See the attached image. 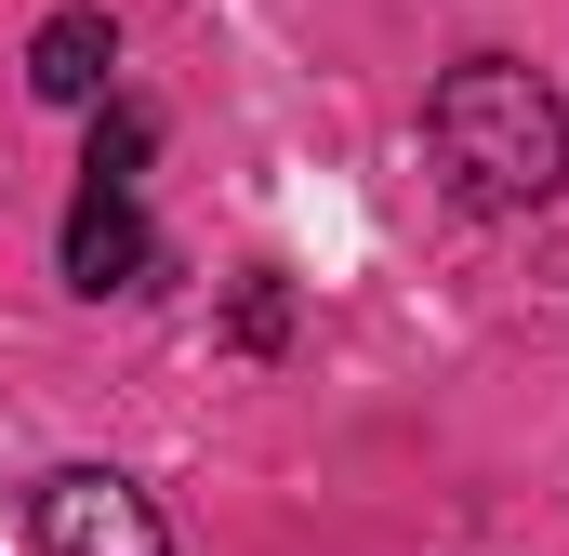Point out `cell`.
Masks as SVG:
<instances>
[{
	"label": "cell",
	"mask_w": 569,
	"mask_h": 556,
	"mask_svg": "<svg viewBox=\"0 0 569 556\" xmlns=\"http://www.w3.org/2000/svg\"><path fill=\"white\" fill-rule=\"evenodd\" d=\"M437 159H450L463 199L530 212V199H557V172H569V120H557V93H543L530 67L463 53V67L437 80Z\"/></svg>",
	"instance_id": "cell-1"
},
{
	"label": "cell",
	"mask_w": 569,
	"mask_h": 556,
	"mask_svg": "<svg viewBox=\"0 0 569 556\" xmlns=\"http://www.w3.org/2000/svg\"><path fill=\"white\" fill-rule=\"evenodd\" d=\"M27 544H40V556H172V530H159V504H146L133 477L53 464V477L27 490Z\"/></svg>",
	"instance_id": "cell-2"
},
{
	"label": "cell",
	"mask_w": 569,
	"mask_h": 556,
	"mask_svg": "<svg viewBox=\"0 0 569 556\" xmlns=\"http://www.w3.org/2000/svg\"><path fill=\"white\" fill-rule=\"evenodd\" d=\"M67 278H80V291H146V278H159V239H146L133 199L80 186V212H67Z\"/></svg>",
	"instance_id": "cell-3"
},
{
	"label": "cell",
	"mask_w": 569,
	"mask_h": 556,
	"mask_svg": "<svg viewBox=\"0 0 569 556\" xmlns=\"http://www.w3.org/2000/svg\"><path fill=\"white\" fill-rule=\"evenodd\" d=\"M107 67H120V27H107V13H53V27L27 40V80H40L53 107H93Z\"/></svg>",
	"instance_id": "cell-4"
},
{
	"label": "cell",
	"mask_w": 569,
	"mask_h": 556,
	"mask_svg": "<svg viewBox=\"0 0 569 556\" xmlns=\"http://www.w3.org/2000/svg\"><path fill=\"white\" fill-rule=\"evenodd\" d=\"M146 146H159V120H146V107H107V120H93V159H80V186H107V199H133Z\"/></svg>",
	"instance_id": "cell-5"
}]
</instances>
